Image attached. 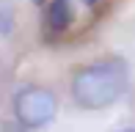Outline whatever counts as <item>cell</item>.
Here are the masks:
<instances>
[{
  "label": "cell",
  "instance_id": "2",
  "mask_svg": "<svg viewBox=\"0 0 135 132\" xmlns=\"http://www.w3.org/2000/svg\"><path fill=\"white\" fill-rule=\"evenodd\" d=\"M58 113V97L44 85H25L14 94V116L22 127L39 129Z\"/></svg>",
  "mask_w": 135,
  "mask_h": 132
},
{
  "label": "cell",
  "instance_id": "5",
  "mask_svg": "<svg viewBox=\"0 0 135 132\" xmlns=\"http://www.w3.org/2000/svg\"><path fill=\"white\" fill-rule=\"evenodd\" d=\"M83 3H85V6H94V3H97V0H83Z\"/></svg>",
  "mask_w": 135,
  "mask_h": 132
},
{
  "label": "cell",
  "instance_id": "3",
  "mask_svg": "<svg viewBox=\"0 0 135 132\" xmlns=\"http://www.w3.org/2000/svg\"><path fill=\"white\" fill-rule=\"evenodd\" d=\"M72 17H75L72 0H50V6H47V22H50V28L55 33L66 31L72 25Z\"/></svg>",
  "mask_w": 135,
  "mask_h": 132
},
{
  "label": "cell",
  "instance_id": "1",
  "mask_svg": "<svg viewBox=\"0 0 135 132\" xmlns=\"http://www.w3.org/2000/svg\"><path fill=\"white\" fill-rule=\"evenodd\" d=\"M127 83H130V72H127L124 61L119 58L97 61L75 72L72 99L85 110H102L121 99V94L127 91Z\"/></svg>",
  "mask_w": 135,
  "mask_h": 132
},
{
  "label": "cell",
  "instance_id": "4",
  "mask_svg": "<svg viewBox=\"0 0 135 132\" xmlns=\"http://www.w3.org/2000/svg\"><path fill=\"white\" fill-rule=\"evenodd\" d=\"M119 132H135V127H124V129H119Z\"/></svg>",
  "mask_w": 135,
  "mask_h": 132
}]
</instances>
